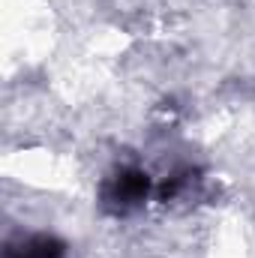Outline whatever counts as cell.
I'll list each match as a JSON object with an SVG mask.
<instances>
[{
	"label": "cell",
	"mask_w": 255,
	"mask_h": 258,
	"mask_svg": "<svg viewBox=\"0 0 255 258\" xmlns=\"http://www.w3.org/2000/svg\"><path fill=\"white\" fill-rule=\"evenodd\" d=\"M147 192H150V177L147 171L141 168H120L114 171L105 186H102V207L114 216H126L132 210H138L144 201H147Z\"/></svg>",
	"instance_id": "obj_1"
},
{
	"label": "cell",
	"mask_w": 255,
	"mask_h": 258,
	"mask_svg": "<svg viewBox=\"0 0 255 258\" xmlns=\"http://www.w3.org/2000/svg\"><path fill=\"white\" fill-rule=\"evenodd\" d=\"M66 246L54 234H27L6 246V258H63Z\"/></svg>",
	"instance_id": "obj_2"
}]
</instances>
